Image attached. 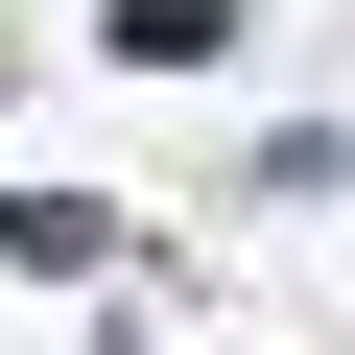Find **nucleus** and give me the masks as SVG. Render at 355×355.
Instances as JSON below:
<instances>
[{
  "label": "nucleus",
  "instance_id": "nucleus-1",
  "mask_svg": "<svg viewBox=\"0 0 355 355\" xmlns=\"http://www.w3.org/2000/svg\"><path fill=\"white\" fill-rule=\"evenodd\" d=\"M95 48H119V71H214V48H237V0H119Z\"/></svg>",
  "mask_w": 355,
  "mask_h": 355
}]
</instances>
